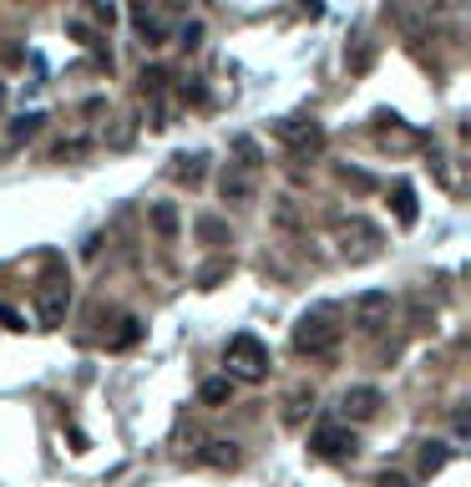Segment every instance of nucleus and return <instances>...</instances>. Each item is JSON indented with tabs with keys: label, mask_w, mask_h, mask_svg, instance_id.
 <instances>
[{
	"label": "nucleus",
	"mask_w": 471,
	"mask_h": 487,
	"mask_svg": "<svg viewBox=\"0 0 471 487\" xmlns=\"http://www.w3.org/2000/svg\"><path fill=\"white\" fill-rule=\"evenodd\" d=\"M340 335H345V325H340V305H314V310L299 315L294 350L299 356H330V350L340 346Z\"/></svg>",
	"instance_id": "1"
},
{
	"label": "nucleus",
	"mask_w": 471,
	"mask_h": 487,
	"mask_svg": "<svg viewBox=\"0 0 471 487\" xmlns=\"http://www.w3.org/2000/svg\"><path fill=\"white\" fill-rule=\"evenodd\" d=\"M223 365H228V381H269V346L259 335H234L223 350Z\"/></svg>",
	"instance_id": "2"
},
{
	"label": "nucleus",
	"mask_w": 471,
	"mask_h": 487,
	"mask_svg": "<svg viewBox=\"0 0 471 487\" xmlns=\"http://www.w3.org/2000/svg\"><path fill=\"white\" fill-rule=\"evenodd\" d=\"M335 244H340V254H350V259H370L380 244V229L370 219H360V214H335Z\"/></svg>",
	"instance_id": "3"
},
{
	"label": "nucleus",
	"mask_w": 471,
	"mask_h": 487,
	"mask_svg": "<svg viewBox=\"0 0 471 487\" xmlns=\"http://www.w3.org/2000/svg\"><path fill=\"white\" fill-rule=\"evenodd\" d=\"M274 132H279V142L294 157H310V153H319V147H325V127H319V122H279Z\"/></svg>",
	"instance_id": "4"
},
{
	"label": "nucleus",
	"mask_w": 471,
	"mask_h": 487,
	"mask_svg": "<svg viewBox=\"0 0 471 487\" xmlns=\"http://www.w3.org/2000/svg\"><path fill=\"white\" fill-rule=\"evenodd\" d=\"M310 447L319 457H330V462H345V457L360 452V441H355V432H350V426H319V432L310 437Z\"/></svg>",
	"instance_id": "5"
},
{
	"label": "nucleus",
	"mask_w": 471,
	"mask_h": 487,
	"mask_svg": "<svg viewBox=\"0 0 471 487\" xmlns=\"http://www.w3.org/2000/svg\"><path fill=\"white\" fill-rule=\"evenodd\" d=\"M36 310H41V325H46V331H56V325L66 320V310H71V284H66V280L41 284V295H36Z\"/></svg>",
	"instance_id": "6"
},
{
	"label": "nucleus",
	"mask_w": 471,
	"mask_h": 487,
	"mask_svg": "<svg viewBox=\"0 0 471 487\" xmlns=\"http://www.w3.org/2000/svg\"><path fill=\"white\" fill-rule=\"evenodd\" d=\"M391 315H395V299L385 295V290H365V295L355 299V325H360V331L391 325Z\"/></svg>",
	"instance_id": "7"
},
{
	"label": "nucleus",
	"mask_w": 471,
	"mask_h": 487,
	"mask_svg": "<svg viewBox=\"0 0 471 487\" xmlns=\"http://www.w3.org/2000/svg\"><path fill=\"white\" fill-rule=\"evenodd\" d=\"M219 193H223V204H253L259 178H253V168H244V163H228L219 173Z\"/></svg>",
	"instance_id": "8"
},
{
	"label": "nucleus",
	"mask_w": 471,
	"mask_h": 487,
	"mask_svg": "<svg viewBox=\"0 0 471 487\" xmlns=\"http://www.w3.org/2000/svg\"><path fill=\"white\" fill-rule=\"evenodd\" d=\"M345 422H370V416H380V407H385V396L376 391V386H355V391H345Z\"/></svg>",
	"instance_id": "9"
},
{
	"label": "nucleus",
	"mask_w": 471,
	"mask_h": 487,
	"mask_svg": "<svg viewBox=\"0 0 471 487\" xmlns=\"http://www.w3.org/2000/svg\"><path fill=\"white\" fill-rule=\"evenodd\" d=\"M132 26H137V36L147 46H162V36H168V26H162L157 11H153V0H132Z\"/></svg>",
	"instance_id": "10"
},
{
	"label": "nucleus",
	"mask_w": 471,
	"mask_h": 487,
	"mask_svg": "<svg viewBox=\"0 0 471 487\" xmlns=\"http://www.w3.org/2000/svg\"><path fill=\"white\" fill-rule=\"evenodd\" d=\"M147 223L157 229V239H178V229H183V219H178L173 204H153L147 208Z\"/></svg>",
	"instance_id": "11"
},
{
	"label": "nucleus",
	"mask_w": 471,
	"mask_h": 487,
	"mask_svg": "<svg viewBox=\"0 0 471 487\" xmlns=\"http://www.w3.org/2000/svg\"><path fill=\"white\" fill-rule=\"evenodd\" d=\"M203 462H208V467H219V472H228V467H238V447H234V441H208Z\"/></svg>",
	"instance_id": "12"
},
{
	"label": "nucleus",
	"mask_w": 471,
	"mask_h": 487,
	"mask_svg": "<svg viewBox=\"0 0 471 487\" xmlns=\"http://www.w3.org/2000/svg\"><path fill=\"white\" fill-rule=\"evenodd\" d=\"M208 401V407H223V401H234V381L228 376H213V381H203V391H198Z\"/></svg>",
	"instance_id": "13"
},
{
	"label": "nucleus",
	"mask_w": 471,
	"mask_h": 487,
	"mask_svg": "<svg viewBox=\"0 0 471 487\" xmlns=\"http://www.w3.org/2000/svg\"><path fill=\"white\" fill-rule=\"evenodd\" d=\"M395 219L406 223H416V193H410V183H395Z\"/></svg>",
	"instance_id": "14"
},
{
	"label": "nucleus",
	"mask_w": 471,
	"mask_h": 487,
	"mask_svg": "<svg viewBox=\"0 0 471 487\" xmlns=\"http://www.w3.org/2000/svg\"><path fill=\"white\" fill-rule=\"evenodd\" d=\"M446 457H451V452H446L441 441H421V472H426V477H431V472H441V467H446Z\"/></svg>",
	"instance_id": "15"
},
{
	"label": "nucleus",
	"mask_w": 471,
	"mask_h": 487,
	"mask_svg": "<svg viewBox=\"0 0 471 487\" xmlns=\"http://www.w3.org/2000/svg\"><path fill=\"white\" fill-rule=\"evenodd\" d=\"M406 320H410V331H431V320H436V310L426 305L421 295H410V310H406Z\"/></svg>",
	"instance_id": "16"
},
{
	"label": "nucleus",
	"mask_w": 471,
	"mask_h": 487,
	"mask_svg": "<svg viewBox=\"0 0 471 487\" xmlns=\"http://www.w3.org/2000/svg\"><path fill=\"white\" fill-rule=\"evenodd\" d=\"M198 239H208V244H228V229H223L219 219H198Z\"/></svg>",
	"instance_id": "17"
},
{
	"label": "nucleus",
	"mask_w": 471,
	"mask_h": 487,
	"mask_svg": "<svg viewBox=\"0 0 471 487\" xmlns=\"http://www.w3.org/2000/svg\"><path fill=\"white\" fill-rule=\"evenodd\" d=\"M162 87H168V71H162V66H147V71H142V92L157 97Z\"/></svg>",
	"instance_id": "18"
},
{
	"label": "nucleus",
	"mask_w": 471,
	"mask_h": 487,
	"mask_svg": "<svg viewBox=\"0 0 471 487\" xmlns=\"http://www.w3.org/2000/svg\"><path fill=\"white\" fill-rule=\"evenodd\" d=\"M304 407H314V391H294V396H289V411H284V422H299V416H304Z\"/></svg>",
	"instance_id": "19"
},
{
	"label": "nucleus",
	"mask_w": 471,
	"mask_h": 487,
	"mask_svg": "<svg viewBox=\"0 0 471 487\" xmlns=\"http://www.w3.org/2000/svg\"><path fill=\"white\" fill-rule=\"evenodd\" d=\"M178 41H183V46H188V51H198V46H203V26H198V21H188V26H183V36H178Z\"/></svg>",
	"instance_id": "20"
},
{
	"label": "nucleus",
	"mask_w": 471,
	"mask_h": 487,
	"mask_svg": "<svg viewBox=\"0 0 471 487\" xmlns=\"http://www.w3.org/2000/svg\"><path fill=\"white\" fill-rule=\"evenodd\" d=\"M183 163H188V168H178V178H183V183H198V178H203V157H183Z\"/></svg>",
	"instance_id": "21"
},
{
	"label": "nucleus",
	"mask_w": 471,
	"mask_h": 487,
	"mask_svg": "<svg viewBox=\"0 0 471 487\" xmlns=\"http://www.w3.org/2000/svg\"><path fill=\"white\" fill-rule=\"evenodd\" d=\"M223 274H228V264H208L203 274H198V284H203V290H213V284H219Z\"/></svg>",
	"instance_id": "22"
},
{
	"label": "nucleus",
	"mask_w": 471,
	"mask_h": 487,
	"mask_svg": "<svg viewBox=\"0 0 471 487\" xmlns=\"http://www.w3.org/2000/svg\"><path fill=\"white\" fill-rule=\"evenodd\" d=\"M376 487H416V483H410V477H401V472H380Z\"/></svg>",
	"instance_id": "23"
},
{
	"label": "nucleus",
	"mask_w": 471,
	"mask_h": 487,
	"mask_svg": "<svg viewBox=\"0 0 471 487\" xmlns=\"http://www.w3.org/2000/svg\"><path fill=\"white\" fill-rule=\"evenodd\" d=\"M41 122H46L41 112H36V117H21V122H16V138H31V132H36V127H41Z\"/></svg>",
	"instance_id": "24"
},
{
	"label": "nucleus",
	"mask_w": 471,
	"mask_h": 487,
	"mask_svg": "<svg viewBox=\"0 0 471 487\" xmlns=\"http://www.w3.org/2000/svg\"><path fill=\"white\" fill-rule=\"evenodd\" d=\"M0 325H5V331H26V325H21V315L11 310V305H0Z\"/></svg>",
	"instance_id": "25"
},
{
	"label": "nucleus",
	"mask_w": 471,
	"mask_h": 487,
	"mask_svg": "<svg viewBox=\"0 0 471 487\" xmlns=\"http://www.w3.org/2000/svg\"><path fill=\"white\" fill-rule=\"evenodd\" d=\"M92 16H96V21H107V26H112V16H117V11H112V0H92Z\"/></svg>",
	"instance_id": "26"
},
{
	"label": "nucleus",
	"mask_w": 471,
	"mask_h": 487,
	"mask_svg": "<svg viewBox=\"0 0 471 487\" xmlns=\"http://www.w3.org/2000/svg\"><path fill=\"white\" fill-rule=\"evenodd\" d=\"M162 5H173V11H183V5H188V0H162Z\"/></svg>",
	"instance_id": "27"
}]
</instances>
